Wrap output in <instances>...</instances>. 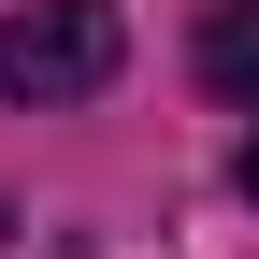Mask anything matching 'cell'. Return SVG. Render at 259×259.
Instances as JSON below:
<instances>
[{
	"mask_svg": "<svg viewBox=\"0 0 259 259\" xmlns=\"http://www.w3.org/2000/svg\"><path fill=\"white\" fill-rule=\"evenodd\" d=\"M245 202H259V144H245Z\"/></svg>",
	"mask_w": 259,
	"mask_h": 259,
	"instance_id": "obj_3",
	"label": "cell"
},
{
	"mask_svg": "<svg viewBox=\"0 0 259 259\" xmlns=\"http://www.w3.org/2000/svg\"><path fill=\"white\" fill-rule=\"evenodd\" d=\"M202 72L231 87V101H259V0H231V15L202 29Z\"/></svg>",
	"mask_w": 259,
	"mask_h": 259,
	"instance_id": "obj_2",
	"label": "cell"
},
{
	"mask_svg": "<svg viewBox=\"0 0 259 259\" xmlns=\"http://www.w3.org/2000/svg\"><path fill=\"white\" fill-rule=\"evenodd\" d=\"M115 58H130V29H115V0H29L15 29H0V101H87V87H115Z\"/></svg>",
	"mask_w": 259,
	"mask_h": 259,
	"instance_id": "obj_1",
	"label": "cell"
}]
</instances>
